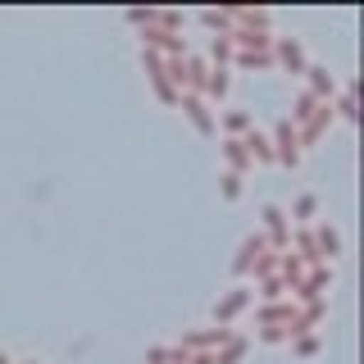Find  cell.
<instances>
[{
  "label": "cell",
  "instance_id": "26",
  "mask_svg": "<svg viewBox=\"0 0 364 364\" xmlns=\"http://www.w3.org/2000/svg\"><path fill=\"white\" fill-rule=\"evenodd\" d=\"M333 114H341V119H350V123H355V119H360V109H355V96L346 91V96H341L337 105H333Z\"/></svg>",
  "mask_w": 364,
  "mask_h": 364
},
{
  "label": "cell",
  "instance_id": "10",
  "mask_svg": "<svg viewBox=\"0 0 364 364\" xmlns=\"http://www.w3.org/2000/svg\"><path fill=\"white\" fill-rule=\"evenodd\" d=\"M310 237H314V250H318V259H337L341 250H346V246H341V232H337L333 223H318Z\"/></svg>",
  "mask_w": 364,
  "mask_h": 364
},
{
  "label": "cell",
  "instance_id": "3",
  "mask_svg": "<svg viewBox=\"0 0 364 364\" xmlns=\"http://www.w3.org/2000/svg\"><path fill=\"white\" fill-rule=\"evenodd\" d=\"M273 68H282V73H301L305 77V68H310V60H305V46L296 41V37H273Z\"/></svg>",
  "mask_w": 364,
  "mask_h": 364
},
{
  "label": "cell",
  "instance_id": "28",
  "mask_svg": "<svg viewBox=\"0 0 364 364\" xmlns=\"http://www.w3.org/2000/svg\"><path fill=\"white\" fill-rule=\"evenodd\" d=\"M187 364H214V355H191Z\"/></svg>",
  "mask_w": 364,
  "mask_h": 364
},
{
  "label": "cell",
  "instance_id": "24",
  "mask_svg": "<svg viewBox=\"0 0 364 364\" xmlns=\"http://www.w3.org/2000/svg\"><path fill=\"white\" fill-rule=\"evenodd\" d=\"M219 191H223V200H242V178H237V173H223L219 178Z\"/></svg>",
  "mask_w": 364,
  "mask_h": 364
},
{
  "label": "cell",
  "instance_id": "12",
  "mask_svg": "<svg viewBox=\"0 0 364 364\" xmlns=\"http://www.w3.org/2000/svg\"><path fill=\"white\" fill-rule=\"evenodd\" d=\"M305 77H310V87H305V91H310V96L314 100H323V105H328V100H333V91H337V77L333 73H328V68H305Z\"/></svg>",
  "mask_w": 364,
  "mask_h": 364
},
{
  "label": "cell",
  "instance_id": "17",
  "mask_svg": "<svg viewBox=\"0 0 364 364\" xmlns=\"http://www.w3.org/2000/svg\"><path fill=\"white\" fill-rule=\"evenodd\" d=\"M287 346H291V355H301V360H314L318 350H323V341H318V333H296V337L287 341Z\"/></svg>",
  "mask_w": 364,
  "mask_h": 364
},
{
  "label": "cell",
  "instance_id": "19",
  "mask_svg": "<svg viewBox=\"0 0 364 364\" xmlns=\"http://www.w3.org/2000/svg\"><path fill=\"white\" fill-rule=\"evenodd\" d=\"M232 55H237V46L228 41V37H214L210 41V68H228V64H232Z\"/></svg>",
  "mask_w": 364,
  "mask_h": 364
},
{
  "label": "cell",
  "instance_id": "30",
  "mask_svg": "<svg viewBox=\"0 0 364 364\" xmlns=\"http://www.w3.org/2000/svg\"><path fill=\"white\" fill-rule=\"evenodd\" d=\"M23 364H41V360H23Z\"/></svg>",
  "mask_w": 364,
  "mask_h": 364
},
{
  "label": "cell",
  "instance_id": "27",
  "mask_svg": "<svg viewBox=\"0 0 364 364\" xmlns=\"http://www.w3.org/2000/svg\"><path fill=\"white\" fill-rule=\"evenodd\" d=\"M146 364H168V346H151L146 350Z\"/></svg>",
  "mask_w": 364,
  "mask_h": 364
},
{
  "label": "cell",
  "instance_id": "21",
  "mask_svg": "<svg viewBox=\"0 0 364 364\" xmlns=\"http://www.w3.org/2000/svg\"><path fill=\"white\" fill-rule=\"evenodd\" d=\"M255 282H269V278H278V250H264V255L255 259Z\"/></svg>",
  "mask_w": 364,
  "mask_h": 364
},
{
  "label": "cell",
  "instance_id": "7",
  "mask_svg": "<svg viewBox=\"0 0 364 364\" xmlns=\"http://www.w3.org/2000/svg\"><path fill=\"white\" fill-rule=\"evenodd\" d=\"M269 250V242H264V232H250L246 242H242V250H237V259H232V273L237 278H250V269H255V259Z\"/></svg>",
  "mask_w": 364,
  "mask_h": 364
},
{
  "label": "cell",
  "instance_id": "23",
  "mask_svg": "<svg viewBox=\"0 0 364 364\" xmlns=\"http://www.w3.org/2000/svg\"><path fill=\"white\" fill-rule=\"evenodd\" d=\"M151 87H155V96H159V100H164V105H178V100H182V96H178V87H173V82H168V77H164V73H155V77H151Z\"/></svg>",
  "mask_w": 364,
  "mask_h": 364
},
{
  "label": "cell",
  "instance_id": "25",
  "mask_svg": "<svg viewBox=\"0 0 364 364\" xmlns=\"http://www.w3.org/2000/svg\"><path fill=\"white\" fill-rule=\"evenodd\" d=\"M259 341L264 346H282V341H291V328H259Z\"/></svg>",
  "mask_w": 364,
  "mask_h": 364
},
{
  "label": "cell",
  "instance_id": "22",
  "mask_svg": "<svg viewBox=\"0 0 364 364\" xmlns=\"http://www.w3.org/2000/svg\"><path fill=\"white\" fill-rule=\"evenodd\" d=\"M314 210H318V196H296V205H291V223H305V219H314Z\"/></svg>",
  "mask_w": 364,
  "mask_h": 364
},
{
  "label": "cell",
  "instance_id": "4",
  "mask_svg": "<svg viewBox=\"0 0 364 364\" xmlns=\"http://www.w3.org/2000/svg\"><path fill=\"white\" fill-rule=\"evenodd\" d=\"M328 287H333V269H328V264L310 269V273L301 278V287H296V305H314V301H323Z\"/></svg>",
  "mask_w": 364,
  "mask_h": 364
},
{
  "label": "cell",
  "instance_id": "1",
  "mask_svg": "<svg viewBox=\"0 0 364 364\" xmlns=\"http://www.w3.org/2000/svg\"><path fill=\"white\" fill-rule=\"evenodd\" d=\"M264 242H269V250H291V219H287V210L282 205H264Z\"/></svg>",
  "mask_w": 364,
  "mask_h": 364
},
{
  "label": "cell",
  "instance_id": "5",
  "mask_svg": "<svg viewBox=\"0 0 364 364\" xmlns=\"http://www.w3.org/2000/svg\"><path fill=\"white\" fill-rule=\"evenodd\" d=\"M178 109L191 119V128H196L200 136H219V119H214V109L205 105L200 96H182V100H178Z\"/></svg>",
  "mask_w": 364,
  "mask_h": 364
},
{
  "label": "cell",
  "instance_id": "16",
  "mask_svg": "<svg viewBox=\"0 0 364 364\" xmlns=\"http://www.w3.org/2000/svg\"><path fill=\"white\" fill-rule=\"evenodd\" d=\"M200 23L214 37H232V9H200Z\"/></svg>",
  "mask_w": 364,
  "mask_h": 364
},
{
  "label": "cell",
  "instance_id": "29",
  "mask_svg": "<svg viewBox=\"0 0 364 364\" xmlns=\"http://www.w3.org/2000/svg\"><path fill=\"white\" fill-rule=\"evenodd\" d=\"M0 364H14V360H9V355H5V350H0Z\"/></svg>",
  "mask_w": 364,
  "mask_h": 364
},
{
  "label": "cell",
  "instance_id": "15",
  "mask_svg": "<svg viewBox=\"0 0 364 364\" xmlns=\"http://www.w3.org/2000/svg\"><path fill=\"white\" fill-rule=\"evenodd\" d=\"M246 350H250V341L232 333V337H228L219 350H214V364H242V360H246Z\"/></svg>",
  "mask_w": 364,
  "mask_h": 364
},
{
  "label": "cell",
  "instance_id": "2",
  "mask_svg": "<svg viewBox=\"0 0 364 364\" xmlns=\"http://www.w3.org/2000/svg\"><path fill=\"white\" fill-rule=\"evenodd\" d=\"M273 164H282V168H296L301 164V136H296V128L287 119H278V128H273Z\"/></svg>",
  "mask_w": 364,
  "mask_h": 364
},
{
  "label": "cell",
  "instance_id": "14",
  "mask_svg": "<svg viewBox=\"0 0 364 364\" xmlns=\"http://www.w3.org/2000/svg\"><path fill=\"white\" fill-rule=\"evenodd\" d=\"M223 164H228V173H237V178L250 168V155H246L242 136H223Z\"/></svg>",
  "mask_w": 364,
  "mask_h": 364
},
{
  "label": "cell",
  "instance_id": "9",
  "mask_svg": "<svg viewBox=\"0 0 364 364\" xmlns=\"http://www.w3.org/2000/svg\"><path fill=\"white\" fill-rule=\"evenodd\" d=\"M228 91H232V73L228 68H210L200 82V100L210 105V100H228Z\"/></svg>",
  "mask_w": 364,
  "mask_h": 364
},
{
  "label": "cell",
  "instance_id": "11",
  "mask_svg": "<svg viewBox=\"0 0 364 364\" xmlns=\"http://www.w3.org/2000/svg\"><path fill=\"white\" fill-rule=\"evenodd\" d=\"M291 318H296V301H269V305H259V323H264V328H291Z\"/></svg>",
  "mask_w": 364,
  "mask_h": 364
},
{
  "label": "cell",
  "instance_id": "20",
  "mask_svg": "<svg viewBox=\"0 0 364 364\" xmlns=\"http://www.w3.org/2000/svg\"><path fill=\"white\" fill-rule=\"evenodd\" d=\"M318 105H323V100H314L310 91H301V96H296V109H291V119H287V123H291V128H301V123L310 119V114H314Z\"/></svg>",
  "mask_w": 364,
  "mask_h": 364
},
{
  "label": "cell",
  "instance_id": "13",
  "mask_svg": "<svg viewBox=\"0 0 364 364\" xmlns=\"http://www.w3.org/2000/svg\"><path fill=\"white\" fill-rule=\"evenodd\" d=\"M242 146H246V155H250V164H273V141L259 128H250L242 136Z\"/></svg>",
  "mask_w": 364,
  "mask_h": 364
},
{
  "label": "cell",
  "instance_id": "18",
  "mask_svg": "<svg viewBox=\"0 0 364 364\" xmlns=\"http://www.w3.org/2000/svg\"><path fill=\"white\" fill-rule=\"evenodd\" d=\"M250 128H255V119H250L246 109H228V114H223V132H228V136H246Z\"/></svg>",
  "mask_w": 364,
  "mask_h": 364
},
{
  "label": "cell",
  "instance_id": "6",
  "mask_svg": "<svg viewBox=\"0 0 364 364\" xmlns=\"http://www.w3.org/2000/svg\"><path fill=\"white\" fill-rule=\"evenodd\" d=\"M250 301H255V291L250 287H237V291H228L219 305H214V328H228L237 314H246L250 310Z\"/></svg>",
  "mask_w": 364,
  "mask_h": 364
},
{
  "label": "cell",
  "instance_id": "8",
  "mask_svg": "<svg viewBox=\"0 0 364 364\" xmlns=\"http://www.w3.org/2000/svg\"><path fill=\"white\" fill-rule=\"evenodd\" d=\"M333 119H337V114H333V105H318V109L310 114V119H305L301 128H296V136H301V146H314L318 136H323L328 128H333Z\"/></svg>",
  "mask_w": 364,
  "mask_h": 364
}]
</instances>
